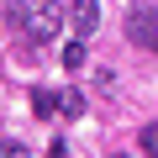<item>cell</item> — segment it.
Here are the masks:
<instances>
[{
	"mask_svg": "<svg viewBox=\"0 0 158 158\" xmlns=\"http://www.w3.org/2000/svg\"><path fill=\"white\" fill-rule=\"evenodd\" d=\"M21 32H27V42H32V48H48V42L63 32V16H58V6H42L37 16H27V27H21Z\"/></svg>",
	"mask_w": 158,
	"mask_h": 158,
	"instance_id": "cell-1",
	"label": "cell"
},
{
	"mask_svg": "<svg viewBox=\"0 0 158 158\" xmlns=\"http://www.w3.org/2000/svg\"><path fill=\"white\" fill-rule=\"evenodd\" d=\"M32 111H37L42 121H53V116H58V95H53V90H37V95H32Z\"/></svg>",
	"mask_w": 158,
	"mask_h": 158,
	"instance_id": "cell-5",
	"label": "cell"
},
{
	"mask_svg": "<svg viewBox=\"0 0 158 158\" xmlns=\"http://www.w3.org/2000/svg\"><path fill=\"white\" fill-rule=\"evenodd\" d=\"M137 148H142V158H158V121H148L137 132Z\"/></svg>",
	"mask_w": 158,
	"mask_h": 158,
	"instance_id": "cell-6",
	"label": "cell"
},
{
	"mask_svg": "<svg viewBox=\"0 0 158 158\" xmlns=\"http://www.w3.org/2000/svg\"><path fill=\"white\" fill-rule=\"evenodd\" d=\"M48 158H69V142H63V137H53V148H48Z\"/></svg>",
	"mask_w": 158,
	"mask_h": 158,
	"instance_id": "cell-9",
	"label": "cell"
},
{
	"mask_svg": "<svg viewBox=\"0 0 158 158\" xmlns=\"http://www.w3.org/2000/svg\"><path fill=\"white\" fill-rule=\"evenodd\" d=\"M63 69H85V37L63 42Z\"/></svg>",
	"mask_w": 158,
	"mask_h": 158,
	"instance_id": "cell-7",
	"label": "cell"
},
{
	"mask_svg": "<svg viewBox=\"0 0 158 158\" xmlns=\"http://www.w3.org/2000/svg\"><path fill=\"white\" fill-rule=\"evenodd\" d=\"M0 158H32L27 142H0Z\"/></svg>",
	"mask_w": 158,
	"mask_h": 158,
	"instance_id": "cell-8",
	"label": "cell"
},
{
	"mask_svg": "<svg viewBox=\"0 0 158 158\" xmlns=\"http://www.w3.org/2000/svg\"><path fill=\"white\" fill-rule=\"evenodd\" d=\"M58 111H63V116H85V90L63 85V90H58Z\"/></svg>",
	"mask_w": 158,
	"mask_h": 158,
	"instance_id": "cell-4",
	"label": "cell"
},
{
	"mask_svg": "<svg viewBox=\"0 0 158 158\" xmlns=\"http://www.w3.org/2000/svg\"><path fill=\"white\" fill-rule=\"evenodd\" d=\"M127 42H132V48H158V11L137 6V11L127 16Z\"/></svg>",
	"mask_w": 158,
	"mask_h": 158,
	"instance_id": "cell-2",
	"label": "cell"
},
{
	"mask_svg": "<svg viewBox=\"0 0 158 158\" xmlns=\"http://www.w3.org/2000/svg\"><path fill=\"white\" fill-rule=\"evenodd\" d=\"M69 21H74V37H95L100 32V6H95V0H74Z\"/></svg>",
	"mask_w": 158,
	"mask_h": 158,
	"instance_id": "cell-3",
	"label": "cell"
}]
</instances>
